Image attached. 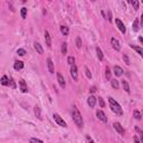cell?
Segmentation results:
<instances>
[{"label":"cell","instance_id":"13","mask_svg":"<svg viewBox=\"0 0 143 143\" xmlns=\"http://www.w3.org/2000/svg\"><path fill=\"white\" fill-rule=\"evenodd\" d=\"M19 87H20V91L23 93H27V92H28V89H27V84H26V82L24 81V80H20L19 81Z\"/></svg>","mask_w":143,"mask_h":143},{"label":"cell","instance_id":"12","mask_svg":"<svg viewBox=\"0 0 143 143\" xmlns=\"http://www.w3.org/2000/svg\"><path fill=\"white\" fill-rule=\"evenodd\" d=\"M57 81H58V83H59V85H60V87L65 89V87H66V83H65V80H64L63 75L60 74V73H58V74H57Z\"/></svg>","mask_w":143,"mask_h":143},{"label":"cell","instance_id":"16","mask_svg":"<svg viewBox=\"0 0 143 143\" xmlns=\"http://www.w3.org/2000/svg\"><path fill=\"white\" fill-rule=\"evenodd\" d=\"M9 78H8V76H6V75H4L1 77V80H0V83H1L4 86H9Z\"/></svg>","mask_w":143,"mask_h":143},{"label":"cell","instance_id":"38","mask_svg":"<svg viewBox=\"0 0 143 143\" xmlns=\"http://www.w3.org/2000/svg\"><path fill=\"white\" fill-rule=\"evenodd\" d=\"M108 21H109V23H111V21H112V14H111V11H108Z\"/></svg>","mask_w":143,"mask_h":143},{"label":"cell","instance_id":"19","mask_svg":"<svg viewBox=\"0 0 143 143\" xmlns=\"http://www.w3.org/2000/svg\"><path fill=\"white\" fill-rule=\"evenodd\" d=\"M131 48H133L136 53H138L140 56H143V50H142V48L141 47H138V46H134V45H131Z\"/></svg>","mask_w":143,"mask_h":143},{"label":"cell","instance_id":"18","mask_svg":"<svg viewBox=\"0 0 143 143\" xmlns=\"http://www.w3.org/2000/svg\"><path fill=\"white\" fill-rule=\"evenodd\" d=\"M60 32L64 35V36H67L69 34V28L67 26H60Z\"/></svg>","mask_w":143,"mask_h":143},{"label":"cell","instance_id":"4","mask_svg":"<svg viewBox=\"0 0 143 143\" xmlns=\"http://www.w3.org/2000/svg\"><path fill=\"white\" fill-rule=\"evenodd\" d=\"M71 76L73 77V80L77 82L78 81V69H77V66L75 64L71 65Z\"/></svg>","mask_w":143,"mask_h":143},{"label":"cell","instance_id":"36","mask_svg":"<svg viewBox=\"0 0 143 143\" xmlns=\"http://www.w3.org/2000/svg\"><path fill=\"white\" fill-rule=\"evenodd\" d=\"M123 59H124V62H125L126 65H130V59H129V57H127V55H124Z\"/></svg>","mask_w":143,"mask_h":143},{"label":"cell","instance_id":"22","mask_svg":"<svg viewBox=\"0 0 143 143\" xmlns=\"http://www.w3.org/2000/svg\"><path fill=\"white\" fill-rule=\"evenodd\" d=\"M133 31H138L139 28H140V25H139V20L138 19H135L134 20V23H133Z\"/></svg>","mask_w":143,"mask_h":143},{"label":"cell","instance_id":"32","mask_svg":"<svg viewBox=\"0 0 143 143\" xmlns=\"http://www.w3.org/2000/svg\"><path fill=\"white\" fill-rule=\"evenodd\" d=\"M76 47H77V48H81L82 47V40H81L80 37L76 38Z\"/></svg>","mask_w":143,"mask_h":143},{"label":"cell","instance_id":"8","mask_svg":"<svg viewBox=\"0 0 143 143\" xmlns=\"http://www.w3.org/2000/svg\"><path fill=\"white\" fill-rule=\"evenodd\" d=\"M111 45H112V47H113V48H114V49L116 50V51H118V50L121 49L120 41H118L116 38H112V39H111Z\"/></svg>","mask_w":143,"mask_h":143},{"label":"cell","instance_id":"6","mask_svg":"<svg viewBox=\"0 0 143 143\" xmlns=\"http://www.w3.org/2000/svg\"><path fill=\"white\" fill-rule=\"evenodd\" d=\"M115 24H116V26H117V28L121 30V32L122 34H125L126 32V28H125V26H124V24L121 21L120 19H115Z\"/></svg>","mask_w":143,"mask_h":143},{"label":"cell","instance_id":"17","mask_svg":"<svg viewBox=\"0 0 143 143\" xmlns=\"http://www.w3.org/2000/svg\"><path fill=\"white\" fill-rule=\"evenodd\" d=\"M45 39H46V45L48 47H50L51 46V39H50V35H49V32L47 31H45Z\"/></svg>","mask_w":143,"mask_h":143},{"label":"cell","instance_id":"21","mask_svg":"<svg viewBox=\"0 0 143 143\" xmlns=\"http://www.w3.org/2000/svg\"><path fill=\"white\" fill-rule=\"evenodd\" d=\"M122 86H123V89H124V91H125L126 93H130V86H129V83L124 80V81H122Z\"/></svg>","mask_w":143,"mask_h":143},{"label":"cell","instance_id":"26","mask_svg":"<svg viewBox=\"0 0 143 143\" xmlns=\"http://www.w3.org/2000/svg\"><path fill=\"white\" fill-rule=\"evenodd\" d=\"M35 114L39 120H41V115H40V109H39L38 106H35Z\"/></svg>","mask_w":143,"mask_h":143},{"label":"cell","instance_id":"37","mask_svg":"<svg viewBox=\"0 0 143 143\" xmlns=\"http://www.w3.org/2000/svg\"><path fill=\"white\" fill-rule=\"evenodd\" d=\"M134 143H141V141H140L139 138L136 135H134Z\"/></svg>","mask_w":143,"mask_h":143},{"label":"cell","instance_id":"39","mask_svg":"<svg viewBox=\"0 0 143 143\" xmlns=\"http://www.w3.org/2000/svg\"><path fill=\"white\" fill-rule=\"evenodd\" d=\"M90 91H91V93H94V92H95V91H96V87H95V86H93V87H92V89H91Z\"/></svg>","mask_w":143,"mask_h":143},{"label":"cell","instance_id":"10","mask_svg":"<svg viewBox=\"0 0 143 143\" xmlns=\"http://www.w3.org/2000/svg\"><path fill=\"white\" fill-rule=\"evenodd\" d=\"M96 97L94 96V95H91L89 98H87V104L90 105V107H94L95 106V104H96Z\"/></svg>","mask_w":143,"mask_h":143},{"label":"cell","instance_id":"31","mask_svg":"<svg viewBox=\"0 0 143 143\" xmlns=\"http://www.w3.org/2000/svg\"><path fill=\"white\" fill-rule=\"evenodd\" d=\"M67 62H68L69 65H73V64H75V58L73 56H69L67 58Z\"/></svg>","mask_w":143,"mask_h":143},{"label":"cell","instance_id":"24","mask_svg":"<svg viewBox=\"0 0 143 143\" xmlns=\"http://www.w3.org/2000/svg\"><path fill=\"white\" fill-rule=\"evenodd\" d=\"M133 115H134V117L136 118V120H141V116H142V115H141V113H140V112L138 111V109H134V112H133Z\"/></svg>","mask_w":143,"mask_h":143},{"label":"cell","instance_id":"35","mask_svg":"<svg viewBox=\"0 0 143 143\" xmlns=\"http://www.w3.org/2000/svg\"><path fill=\"white\" fill-rule=\"evenodd\" d=\"M85 73H86V76H87V77H89V78H92V74H91L89 67H85Z\"/></svg>","mask_w":143,"mask_h":143},{"label":"cell","instance_id":"34","mask_svg":"<svg viewBox=\"0 0 143 143\" xmlns=\"http://www.w3.org/2000/svg\"><path fill=\"white\" fill-rule=\"evenodd\" d=\"M98 103H100V106H101V107H105V102L103 101L102 97H98Z\"/></svg>","mask_w":143,"mask_h":143},{"label":"cell","instance_id":"7","mask_svg":"<svg viewBox=\"0 0 143 143\" xmlns=\"http://www.w3.org/2000/svg\"><path fill=\"white\" fill-rule=\"evenodd\" d=\"M113 126H114V129H115V131H116L117 133H120L121 135H124V133H125V130H124V127L121 125L120 123H114Z\"/></svg>","mask_w":143,"mask_h":143},{"label":"cell","instance_id":"29","mask_svg":"<svg viewBox=\"0 0 143 143\" xmlns=\"http://www.w3.org/2000/svg\"><path fill=\"white\" fill-rule=\"evenodd\" d=\"M105 77L106 80H111V71H109L108 67H106V71H105Z\"/></svg>","mask_w":143,"mask_h":143},{"label":"cell","instance_id":"28","mask_svg":"<svg viewBox=\"0 0 143 143\" xmlns=\"http://www.w3.org/2000/svg\"><path fill=\"white\" fill-rule=\"evenodd\" d=\"M21 17H23V19H25L27 17V8H25V7L21 8Z\"/></svg>","mask_w":143,"mask_h":143},{"label":"cell","instance_id":"3","mask_svg":"<svg viewBox=\"0 0 143 143\" xmlns=\"http://www.w3.org/2000/svg\"><path fill=\"white\" fill-rule=\"evenodd\" d=\"M53 117H54V120L56 121V123L58 124L59 126H63V127H67V124H66V122H65V121H64L63 118L60 117V115H59V114H57V113H54Z\"/></svg>","mask_w":143,"mask_h":143},{"label":"cell","instance_id":"40","mask_svg":"<svg viewBox=\"0 0 143 143\" xmlns=\"http://www.w3.org/2000/svg\"><path fill=\"white\" fill-rule=\"evenodd\" d=\"M87 140H89V142H87V143H94V141H93V140L90 138V136H87Z\"/></svg>","mask_w":143,"mask_h":143},{"label":"cell","instance_id":"25","mask_svg":"<svg viewBox=\"0 0 143 143\" xmlns=\"http://www.w3.org/2000/svg\"><path fill=\"white\" fill-rule=\"evenodd\" d=\"M62 54L63 55L67 54V42H64V44L62 45Z\"/></svg>","mask_w":143,"mask_h":143},{"label":"cell","instance_id":"11","mask_svg":"<svg viewBox=\"0 0 143 143\" xmlns=\"http://www.w3.org/2000/svg\"><path fill=\"white\" fill-rule=\"evenodd\" d=\"M47 67H48V71H49L50 74H54L55 67H54V63L51 60V58H47Z\"/></svg>","mask_w":143,"mask_h":143},{"label":"cell","instance_id":"33","mask_svg":"<svg viewBox=\"0 0 143 143\" xmlns=\"http://www.w3.org/2000/svg\"><path fill=\"white\" fill-rule=\"evenodd\" d=\"M17 54L19 55V56H24V55L26 54V50L24 49V48H20V49H18V50H17Z\"/></svg>","mask_w":143,"mask_h":143},{"label":"cell","instance_id":"1","mask_svg":"<svg viewBox=\"0 0 143 143\" xmlns=\"http://www.w3.org/2000/svg\"><path fill=\"white\" fill-rule=\"evenodd\" d=\"M108 103H109V107H111V109L114 112L115 114H117V115H122L123 114V111H122L121 105L115 101L113 97H108Z\"/></svg>","mask_w":143,"mask_h":143},{"label":"cell","instance_id":"5","mask_svg":"<svg viewBox=\"0 0 143 143\" xmlns=\"http://www.w3.org/2000/svg\"><path fill=\"white\" fill-rule=\"evenodd\" d=\"M96 116L98 120H101L102 122H104V123L107 122V116H106L105 113L103 111H101V109H97L96 111Z\"/></svg>","mask_w":143,"mask_h":143},{"label":"cell","instance_id":"9","mask_svg":"<svg viewBox=\"0 0 143 143\" xmlns=\"http://www.w3.org/2000/svg\"><path fill=\"white\" fill-rule=\"evenodd\" d=\"M113 72H114V75L116 76V77H120V76L123 75V69H122V67H120V66H117V65H115L114 67H113Z\"/></svg>","mask_w":143,"mask_h":143},{"label":"cell","instance_id":"20","mask_svg":"<svg viewBox=\"0 0 143 143\" xmlns=\"http://www.w3.org/2000/svg\"><path fill=\"white\" fill-rule=\"evenodd\" d=\"M96 54H97V57H98L100 60H103V59H104V56H103L102 49H101L100 47H96Z\"/></svg>","mask_w":143,"mask_h":143},{"label":"cell","instance_id":"30","mask_svg":"<svg viewBox=\"0 0 143 143\" xmlns=\"http://www.w3.org/2000/svg\"><path fill=\"white\" fill-rule=\"evenodd\" d=\"M131 5L133 6V8L135 9H139V1H136V0H134V1H131Z\"/></svg>","mask_w":143,"mask_h":143},{"label":"cell","instance_id":"15","mask_svg":"<svg viewBox=\"0 0 143 143\" xmlns=\"http://www.w3.org/2000/svg\"><path fill=\"white\" fill-rule=\"evenodd\" d=\"M14 68L16 69V71H20V69H23L24 68V63L21 62V60H17V62H15Z\"/></svg>","mask_w":143,"mask_h":143},{"label":"cell","instance_id":"2","mask_svg":"<svg viewBox=\"0 0 143 143\" xmlns=\"http://www.w3.org/2000/svg\"><path fill=\"white\" fill-rule=\"evenodd\" d=\"M72 116H73V120H74V122L76 123V125H77L78 127H82V126H83V117H82L81 112L77 109V107H74V108H73Z\"/></svg>","mask_w":143,"mask_h":143},{"label":"cell","instance_id":"27","mask_svg":"<svg viewBox=\"0 0 143 143\" xmlns=\"http://www.w3.org/2000/svg\"><path fill=\"white\" fill-rule=\"evenodd\" d=\"M29 143H44V142H42L41 140L37 139V138H31L29 140Z\"/></svg>","mask_w":143,"mask_h":143},{"label":"cell","instance_id":"23","mask_svg":"<svg viewBox=\"0 0 143 143\" xmlns=\"http://www.w3.org/2000/svg\"><path fill=\"white\" fill-rule=\"evenodd\" d=\"M111 84H112V87H113L114 90H117L118 86H120V85H118V81H116V78H115V80H112Z\"/></svg>","mask_w":143,"mask_h":143},{"label":"cell","instance_id":"14","mask_svg":"<svg viewBox=\"0 0 143 143\" xmlns=\"http://www.w3.org/2000/svg\"><path fill=\"white\" fill-rule=\"evenodd\" d=\"M34 47H35V49H36V51H37L38 54H40V55H42V54H44V49H42L41 45L39 44V42L35 41V42H34Z\"/></svg>","mask_w":143,"mask_h":143}]
</instances>
